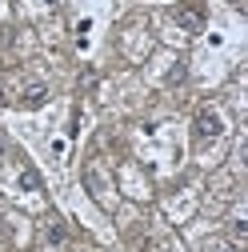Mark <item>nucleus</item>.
Segmentation results:
<instances>
[{"label": "nucleus", "mask_w": 248, "mask_h": 252, "mask_svg": "<svg viewBox=\"0 0 248 252\" xmlns=\"http://www.w3.org/2000/svg\"><path fill=\"white\" fill-rule=\"evenodd\" d=\"M220 132H224V120H220V112H216V108L196 112V120H192V136H196V140H216Z\"/></svg>", "instance_id": "f257e3e1"}, {"label": "nucleus", "mask_w": 248, "mask_h": 252, "mask_svg": "<svg viewBox=\"0 0 248 252\" xmlns=\"http://www.w3.org/2000/svg\"><path fill=\"white\" fill-rule=\"evenodd\" d=\"M84 188H92V196L104 200V180L96 176V168H88V172H84Z\"/></svg>", "instance_id": "20e7f679"}, {"label": "nucleus", "mask_w": 248, "mask_h": 252, "mask_svg": "<svg viewBox=\"0 0 248 252\" xmlns=\"http://www.w3.org/2000/svg\"><path fill=\"white\" fill-rule=\"evenodd\" d=\"M44 100H48V84L28 80V84H24V92H20V104H24V108H40Z\"/></svg>", "instance_id": "f03ea898"}, {"label": "nucleus", "mask_w": 248, "mask_h": 252, "mask_svg": "<svg viewBox=\"0 0 248 252\" xmlns=\"http://www.w3.org/2000/svg\"><path fill=\"white\" fill-rule=\"evenodd\" d=\"M20 188H24V192H40V176H36L32 168H24V172H20Z\"/></svg>", "instance_id": "39448f33"}, {"label": "nucleus", "mask_w": 248, "mask_h": 252, "mask_svg": "<svg viewBox=\"0 0 248 252\" xmlns=\"http://www.w3.org/2000/svg\"><path fill=\"white\" fill-rule=\"evenodd\" d=\"M44 240H48V244H60V240H64V228H60V224H48Z\"/></svg>", "instance_id": "423d86ee"}, {"label": "nucleus", "mask_w": 248, "mask_h": 252, "mask_svg": "<svg viewBox=\"0 0 248 252\" xmlns=\"http://www.w3.org/2000/svg\"><path fill=\"white\" fill-rule=\"evenodd\" d=\"M204 252H232V244H224V240H208Z\"/></svg>", "instance_id": "0eeeda50"}, {"label": "nucleus", "mask_w": 248, "mask_h": 252, "mask_svg": "<svg viewBox=\"0 0 248 252\" xmlns=\"http://www.w3.org/2000/svg\"><path fill=\"white\" fill-rule=\"evenodd\" d=\"M172 16H176V24L184 28V32H200V24H204V16H200V8H176Z\"/></svg>", "instance_id": "7ed1b4c3"}, {"label": "nucleus", "mask_w": 248, "mask_h": 252, "mask_svg": "<svg viewBox=\"0 0 248 252\" xmlns=\"http://www.w3.org/2000/svg\"><path fill=\"white\" fill-rule=\"evenodd\" d=\"M44 4H56V0H44Z\"/></svg>", "instance_id": "6e6552de"}]
</instances>
